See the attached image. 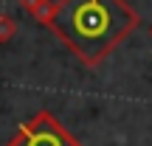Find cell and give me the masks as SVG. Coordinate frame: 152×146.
Segmentation results:
<instances>
[{
    "mask_svg": "<svg viewBox=\"0 0 152 146\" xmlns=\"http://www.w3.org/2000/svg\"><path fill=\"white\" fill-rule=\"evenodd\" d=\"M149 37H152V25H149Z\"/></svg>",
    "mask_w": 152,
    "mask_h": 146,
    "instance_id": "obj_5",
    "label": "cell"
},
{
    "mask_svg": "<svg viewBox=\"0 0 152 146\" xmlns=\"http://www.w3.org/2000/svg\"><path fill=\"white\" fill-rule=\"evenodd\" d=\"M6 146H82L48 110H39L37 115L17 126L14 138Z\"/></svg>",
    "mask_w": 152,
    "mask_h": 146,
    "instance_id": "obj_2",
    "label": "cell"
},
{
    "mask_svg": "<svg viewBox=\"0 0 152 146\" xmlns=\"http://www.w3.org/2000/svg\"><path fill=\"white\" fill-rule=\"evenodd\" d=\"M23 11L31 14V20H37L39 25L51 28L54 25V17H56V3L54 0H20Z\"/></svg>",
    "mask_w": 152,
    "mask_h": 146,
    "instance_id": "obj_3",
    "label": "cell"
},
{
    "mask_svg": "<svg viewBox=\"0 0 152 146\" xmlns=\"http://www.w3.org/2000/svg\"><path fill=\"white\" fill-rule=\"evenodd\" d=\"M141 17L127 0H56L51 31L85 68H99L135 28Z\"/></svg>",
    "mask_w": 152,
    "mask_h": 146,
    "instance_id": "obj_1",
    "label": "cell"
},
{
    "mask_svg": "<svg viewBox=\"0 0 152 146\" xmlns=\"http://www.w3.org/2000/svg\"><path fill=\"white\" fill-rule=\"evenodd\" d=\"M14 34H17V20L11 14H0V45L11 42Z\"/></svg>",
    "mask_w": 152,
    "mask_h": 146,
    "instance_id": "obj_4",
    "label": "cell"
}]
</instances>
